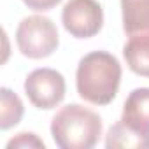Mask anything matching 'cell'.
Instances as JSON below:
<instances>
[{"mask_svg":"<svg viewBox=\"0 0 149 149\" xmlns=\"http://www.w3.org/2000/svg\"><path fill=\"white\" fill-rule=\"evenodd\" d=\"M121 76L123 70L114 54L107 51H91L83 56L77 65V93L93 105H107L118 95Z\"/></svg>","mask_w":149,"mask_h":149,"instance_id":"obj_1","label":"cell"},{"mask_svg":"<svg viewBox=\"0 0 149 149\" xmlns=\"http://www.w3.org/2000/svg\"><path fill=\"white\" fill-rule=\"evenodd\" d=\"M102 128V118L81 104L61 107L51 121V135L60 149H91L97 146Z\"/></svg>","mask_w":149,"mask_h":149,"instance_id":"obj_2","label":"cell"},{"mask_svg":"<svg viewBox=\"0 0 149 149\" xmlns=\"http://www.w3.org/2000/svg\"><path fill=\"white\" fill-rule=\"evenodd\" d=\"M16 44L21 54L30 60L47 58L60 44L56 25L46 16H28L18 25Z\"/></svg>","mask_w":149,"mask_h":149,"instance_id":"obj_3","label":"cell"},{"mask_svg":"<svg viewBox=\"0 0 149 149\" xmlns=\"http://www.w3.org/2000/svg\"><path fill=\"white\" fill-rule=\"evenodd\" d=\"M65 91V77L54 68H35L25 79V93L37 109H54L63 102Z\"/></svg>","mask_w":149,"mask_h":149,"instance_id":"obj_4","label":"cell"},{"mask_svg":"<svg viewBox=\"0 0 149 149\" xmlns=\"http://www.w3.org/2000/svg\"><path fill=\"white\" fill-rule=\"evenodd\" d=\"M63 28L76 39L95 37L104 26V11L97 0H68L61 11Z\"/></svg>","mask_w":149,"mask_h":149,"instance_id":"obj_5","label":"cell"},{"mask_svg":"<svg viewBox=\"0 0 149 149\" xmlns=\"http://www.w3.org/2000/svg\"><path fill=\"white\" fill-rule=\"evenodd\" d=\"M121 121L133 132L149 139V88H137L128 95Z\"/></svg>","mask_w":149,"mask_h":149,"instance_id":"obj_6","label":"cell"},{"mask_svg":"<svg viewBox=\"0 0 149 149\" xmlns=\"http://www.w3.org/2000/svg\"><path fill=\"white\" fill-rule=\"evenodd\" d=\"M121 13L128 39H149V0H121Z\"/></svg>","mask_w":149,"mask_h":149,"instance_id":"obj_7","label":"cell"},{"mask_svg":"<svg viewBox=\"0 0 149 149\" xmlns=\"http://www.w3.org/2000/svg\"><path fill=\"white\" fill-rule=\"evenodd\" d=\"M107 149H149V139L128 128L121 119L112 125L105 137Z\"/></svg>","mask_w":149,"mask_h":149,"instance_id":"obj_8","label":"cell"},{"mask_svg":"<svg viewBox=\"0 0 149 149\" xmlns=\"http://www.w3.org/2000/svg\"><path fill=\"white\" fill-rule=\"evenodd\" d=\"M123 56L132 72L149 77V39H128L123 47Z\"/></svg>","mask_w":149,"mask_h":149,"instance_id":"obj_9","label":"cell"},{"mask_svg":"<svg viewBox=\"0 0 149 149\" xmlns=\"http://www.w3.org/2000/svg\"><path fill=\"white\" fill-rule=\"evenodd\" d=\"M25 107L21 98L9 88L0 90V128L9 130L16 126L23 118Z\"/></svg>","mask_w":149,"mask_h":149,"instance_id":"obj_10","label":"cell"},{"mask_svg":"<svg viewBox=\"0 0 149 149\" xmlns=\"http://www.w3.org/2000/svg\"><path fill=\"white\" fill-rule=\"evenodd\" d=\"M13 147H42L44 149L46 146L35 133L23 132V133H18V137L11 139L7 142V149H13Z\"/></svg>","mask_w":149,"mask_h":149,"instance_id":"obj_11","label":"cell"},{"mask_svg":"<svg viewBox=\"0 0 149 149\" xmlns=\"http://www.w3.org/2000/svg\"><path fill=\"white\" fill-rule=\"evenodd\" d=\"M61 0H23V4L32 11H51Z\"/></svg>","mask_w":149,"mask_h":149,"instance_id":"obj_12","label":"cell"}]
</instances>
